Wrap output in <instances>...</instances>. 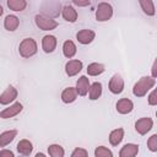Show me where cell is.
Here are the masks:
<instances>
[{
	"label": "cell",
	"instance_id": "obj_27",
	"mask_svg": "<svg viewBox=\"0 0 157 157\" xmlns=\"http://www.w3.org/2000/svg\"><path fill=\"white\" fill-rule=\"evenodd\" d=\"M94 157H113V152L105 146H98L94 148Z\"/></svg>",
	"mask_w": 157,
	"mask_h": 157
},
{
	"label": "cell",
	"instance_id": "obj_15",
	"mask_svg": "<svg viewBox=\"0 0 157 157\" xmlns=\"http://www.w3.org/2000/svg\"><path fill=\"white\" fill-rule=\"evenodd\" d=\"M16 150H17V152H18L21 156L27 157V156H29L31 152L33 151V144H32L29 140H27V139H22V140H20V141L17 142Z\"/></svg>",
	"mask_w": 157,
	"mask_h": 157
},
{
	"label": "cell",
	"instance_id": "obj_28",
	"mask_svg": "<svg viewBox=\"0 0 157 157\" xmlns=\"http://www.w3.org/2000/svg\"><path fill=\"white\" fill-rule=\"evenodd\" d=\"M147 147L151 152H157V134H153L147 140Z\"/></svg>",
	"mask_w": 157,
	"mask_h": 157
},
{
	"label": "cell",
	"instance_id": "obj_11",
	"mask_svg": "<svg viewBox=\"0 0 157 157\" xmlns=\"http://www.w3.org/2000/svg\"><path fill=\"white\" fill-rule=\"evenodd\" d=\"M56 44H58V39L53 34H47L42 38V49L47 54L53 53L56 48Z\"/></svg>",
	"mask_w": 157,
	"mask_h": 157
},
{
	"label": "cell",
	"instance_id": "obj_22",
	"mask_svg": "<svg viewBox=\"0 0 157 157\" xmlns=\"http://www.w3.org/2000/svg\"><path fill=\"white\" fill-rule=\"evenodd\" d=\"M102 83L101 82H93L92 85H90V90H88V98L91 101H96L102 96Z\"/></svg>",
	"mask_w": 157,
	"mask_h": 157
},
{
	"label": "cell",
	"instance_id": "obj_29",
	"mask_svg": "<svg viewBox=\"0 0 157 157\" xmlns=\"http://www.w3.org/2000/svg\"><path fill=\"white\" fill-rule=\"evenodd\" d=\"M70 157H88V151L83 147H76L71 152Z\"/></svg>",
	"mask_w": 157,
	"mask_h": 157
},
{
	"label": "cell",
	"instance_id": "obj_12",
	"mask_svg": "<svg viewBox=\"0 0 157 157\" xmlns=\"http://www.w3.org/2000/svg\"><path fill=\"white\" fill-rule=\"evenodd\" d=\"M90 78L85 75L80 76L78 80L76 81V92H77V96H81V97H85L87 93H88V90H90Z\"/></svg>",
	"mask_w": 157,
	"mask_h": 157
},
{
	"label": "cell",
	"instance_id": "obj_16",
	"mask_svg": "<svg viewBox=\"0 0 157 157\" xmlns=\"http://www.w3.org/2000/svg\"><path fill=\"white\" fill-rule=\"evenodd\" d=\"M137 153H139V145L129 142L120 148L119 157H135Z\"/></svg>",
	"mask_w": 157,
	"mask_h": 157
},
{
	"label": "cell",
	"instance_id": "obj_31",
	"mask_svg": "<svg viewBox=\"0 0 157 157\" xmlns=\"http://www.w3.org/2000/svg\"><path fill=\"white\" fill-rule=\"evenodd\" d=\"M0 157H15V155L11 150L2 148V150H0Z\"/></svg>",
	"mask_w": 157,
	"mask_h": 157
},
{
	"label": "cell",
	"instance_id": "obj_19",
	"mask_svg": "<svg viewBox=\"0 0 157 157\" xmlns=\"http://www.w3.org/2000/svg\"><path fill=\"white\" fill-rule=\"evenodd\" d=\"M77 98V92L75 90V87H66L61 92V101L66 104H70L72 102H75Z\"/></svg>",
	"mask_w": 157,
	"mask_h": 157
},
{
	"label": "cell",
	"instance_id": "obj_21",
	"mask_svg": "<svg viewBox=\"0 0 157 157\" xmlns=\"http://www.w3.org/2000/svg\"><path fill=\"white\" fill-rule=\"evenodd\" d=\"M17 136V130H7L0 134V147H5L7 146L10 142H12L15 140V137Z\"/></svg>",
	"mask_w": 157,
	"mask_h": 157
},
{
	"label": "cell",
	"instance_id": "obj_1",
	"mask_svg": "<svg viewBox=\"0 0 157 157\" xmlns=\"http://www.w3.org/2000/svg\"><path fill=\"white\" fill-rule=\"evenodd\" d=\"M156 85V78L151 76H142L132 87V93L135 97H144L147 94L150 90Z\"/></svg>",
	"mask_w": 157,
	"mask_h": 157
},
{
	"label": "cell",
	"instance_id": "obj_17",
	"mask_svg": "<svg viewBox=\"0 0 157 157\" xmlns=\"http://www.w3.org/2000/svg\"><path fill=\"white\" fill-rule=\"evenodd\" d=\"M77 53V48H76V44L71 40V39H67L63 43V54L65 58L67 59H72Z\"/></svg>",
	"mask_w": 157,
	"mask_h": 157
},
{
	"label": "cell",
	"instance_id": "obj_23",
	"mask_svg": "<svg viewBox=\"0 0 157 157\" xmlns=\"http://www.w3.org/2000/svg\"><path fill=\"white\" fill-rule=\"evenodd\" d=\"M105 70V66L101 63H91L87 66V74L90 76H98L101 74H103Z\"/></svg>",
	"mask_w": 157,
	"mask_h": 157
},
{
	"label": "cell",
	"instance_id": "obj_25",
	"mask_svg": "<svg viewBox=\"0 0 157 157\" xmlns=\"http://www.w3.org/2000/svg\"><path fill=\"white\" fill-rule=\"evenodd\" d=\"M6 4H7L10 10L17 11V12L23 11L26 9V6H27V1L26 0H7Z\"/></svg>",
	"mask_w": 157,
	"mask_h": 157
},
{
	"label": "cell",
	"instance_id": "obj_7",
	"mask_svg": "<svg viewBox=\"0 0 157 157\" xmlns=\"http://www.w3.org/2000/svg\"><path fill=\"white\" fill-rule=\"evenodd\" d=\"M153 128V120L150 117H144L136 120L135 123V130L140 135H146L151 129Z\"/></svg>",
	"mask_w": 157,
	"mask_h": 157
},
{
	"label": "cell",
	"instance_id": "obj_13",
	"mask_svg": "<svg viewBox=\"0 0 157 157\" xmlns=\"http://www.w3.org/2000/svg\"><path fill=\"white\" fill-rule=\"evenodd\" d=\"M115 108H117V112H118L119 114L125 115V114H129V113L132 112V109H134V103H132V101L129 99V98H120V99L117 102Z\"/></svg>",
	"mask_w": 157,
	"mask_h": 157
},
{
	"label": "cell",
	"instance_id": "obj_24",
	"mask_svg": "<svg viewBox=\"0 0 157 157\" xmlns=\"http://www.w3.org/2000/svg\"><path fill=\"white\" fill-rule=\"evenodd\" d=\"M144 13H146L147 16H153L156 13V9H155V2L152 0H140L139 1Z\"/></svg>",
	"mask_w": 157,
	"mask_h": 157
},
{
	"label": "cell",
	"instance_id": "obj_33",
	"mask_svg": "<svg viewBox=\"0 0 157 157\" xmlns=\"http://www.w3.org/2000/svg\"><path fill=\"white\" fill-rule=\"evenodd\" d=\"M151 77H153V78L157 77V72H156V61H155L153 65H152V75H151Z\"/></svg>",
	"mask_w": 157,
	"mask_h": 157
},
{
	"label": "cell",
	"instance_id": "obj_2",
	"mask_svg": "<svg viewBox=\"0 0 157 157\" xmlns=\"http://www.w3.org/2000/svg\"><path fill=\"white\" fill-rule=\"evenodd\" d=\"M38 52L37 42L33 38H23L18 45V53L22 58L29 59L33 55H36Z\"/></svg>",
	"mask_w": 157,
	"mask_h": 157
},
{
	"label": "cell",
	"instance_id": "obj_26",
	"mask_svg": "<svg viewBox=\"0 0 157 157\" xmlns=\"http://www.w3.org/2000/svg\"><path fill=\"white\" fill-rule=\"evenodd\" d=\"M48 153L50 157H64L65 150L59 144H52L48 146Z\"/></svg>",
	"mask_w": 157,
	"mask_h": 157
},
{
	"label": "cell",
	"instance_id": "obj_18",
	"mask_svg": "<svg viewBox=\"0 0 157 157\" xmlns=\"http://www.w3.org/2000/svg\"><path fill=\"white\" fill-rule=\"evenodd\" d=\"M20 26V20L16 15H7L4 20V27L9 32H13L18 28Z\"/></svg>",
	"mask_w": 157,
	"mask_h": 157
},
{
	"label": "cell",
	"instance_id": "obj_35",
	"mask_svg": "<svg viewBox=\"0 0 157 157\" xmlns=\"http://www.w3.org/2000/svg\"><path fill=\"white\" fill-rule=\"evenodd\" d=\"M2 13H4V9H2V6L0 5V16H1Z\"/></svg>",
	"mask_w": 157,
	"mask_h": 157
},
{
	"label": "cell",
	"instance_id": "obj_8",
	"mask_svg": "<svg viewBox=\"0 0 157 157\" xmlns=\"http://www.w3.org/2000/svg\"><path fill=\"white\" fill-rule=\"evenodd\" d=\"M23 109V105L20 102H13L12 104H10V107L2 109L0 112V118L1 119H10L13 118L16 115H18Z\"/></svg>",
	"mask_w": 157,
	"mask_h": 157
},
{
	"label": "cell",
	"instance_id": "obj_30",
	"mask_svg": "<svg viewBox=\"0 0 157 157\" xmlns=\"http://www.w3.org/2000/svg\"><path fill=\"white\" fill-rule=\"evenodd\" d=\"M147 103H148L150 105H157V90H156V88H153L152 92L148 94V97H147Z\"/></svg>",
	"mask_w": 157,
	"mask_h": 157
},
{
	"label": "cell",
	"instance_id": "obj_20",
	"mask_svg": "<svg viewBox=\"0 0 157 157\" xmlns=\"http://www.w3.org/2000/svg\"><path fill=\"white\" fill-rule=\"evenodd\" d=\"M108 139H109V144L112 146H118L124 139V129L123 128H117V129L112 130Z\"/></svg>",
	"mask_w": 157,
	"mask_h": 157
},
{
	"label": "cell",
	"instance_id": "obj_14",
	"mask_svg": "<svg viewBox=\"0 0 157 157\" xmlns=\"http://www.w3.org/2000/svg\"><path fill=\"white\" fill-rule=\"evenodd\" d=\"M61 16L65 21L74 23V22H76L78 13H77V10L72 5H65L61 9Z\"/></svg>",
	"mask_w": 157,
	"mask_h": 157
},
{
	"label": "cell",
	"instance_id": "obj_9",
	"mask_svg": "<svg viewBox=\"0 0 157 157\" xmlns=\"http://www.w3.org/2000/svg\"><path fill=\"white\" fill-rule=\"evenodd\" d=\"M82 67H83V64L81 60L71 59L65 64V72L69 77H72V76H76L82 70Z\"/></svg>",
	"mask_w": 157,
	"mask_h": 157
},
{
	"label": "cell",
	"instance_id": "obj_10",
	"mask_svg": "<svg viewBox=\"0 0 157 157\" xmlns=\"http://www.w3.org/2000/svg\"><path fill=\"white\" fill-rule=\"evenodd\" d=\"M94 37H96L94 31L88 29V28L80 29V31L76 33V39H77V42H78L80 44H83V45L92 43L93 39H94Z\"/></svg>",
	"mask_w": 157,
	"mask_h": 157
},
{
	"label": "cell",
	"instance_id": "obj_5",
	"mask_svg": "<svg viewBox=\"0 0 157 157\" xmlns=\"http://www.w3.org/2000/svg\"><path fill=\"white\" fill-rule=\"evenodd\" d=\"M17 96H18L17 88H15L12 85H10V86H7V87L5 88V91L0 94V104H1V105H7V104H10V103H12V102L16 101Z\"/></svg>",
	"mask_w": 157,
	"mask_h": 157
},
{
	"label": "cell",
	"instance_id": "obj_32",
	"mask_svg": "<svg viewBox=\"0 0 157 157\" xmlns=\"http://www.w3.org/2000/svg\"><path fill=\"white\" fill-rule=\"evenodd\" d=\"M72 4H74V5H76V6H88V5H91V1H90V0H86V1L72 0Z\"/></svg>",
	"mask_w": 157,
	"mask_h": 157
},
{
	"label": "cell",
	"instance_id": "obj_6",
	"mask_svg": "<svg viewBox=\"0 0 157 157\" xmlns=\"http://www.w3.org/2000/svg\"><path fill=\"white\" fill-rule=\"evenodd\" d=\"M108 88L113 94H120L124 91V78L119 74H114L108 83Z\"/></svg>",
	"mask_w": 157,
	"mask_h": 157
},
{
	"label": "cell",
	"instance_id": "obj_34",
	"mask_svg": "<svg viewBox=\"0 0 157 157\" xmlns=\"http://www.w3.org/2000/svg\"><path fill=\"white\" fill-rule=\"evenodd\" d=\"M34 157H47V155L45 153H43V152H38V153H36V156Z\"/></svg>",
	"mask_w": 157,
	"mask_h": 157
},
{
	"label": "cell",
	"instance_id": "obj_3",
	"mask_svg": "<svg viewBox=\"0 0 157 157\" xmlns=\"http://www.w3.org/2000/svg\"><path fill=\"white\" fill-rule=\"evenodd\" d=\"M34 22H36V26L42 31H53L59 26L58 21H55L54 18H50L43 13H37L34 16Z\"/></svg>",
	"mask_w": 157,
	"mask_h": 157
},
{
	"label": "cell",
	"instance_id": "obj_4",
	"mask_svg": "<svg viewBox=\"0 0 157 157\" xmlns=\"http://www.w3.org/2000/svg\"><path fill=\"white\" fill-rule=\"evenodd\" d=\"M113 16V6L109 2H99L96 9V20L98 22H105Z\"/></svg>",
	"mask_w": 157,
	"mask_h": 157
}]
</instances>
